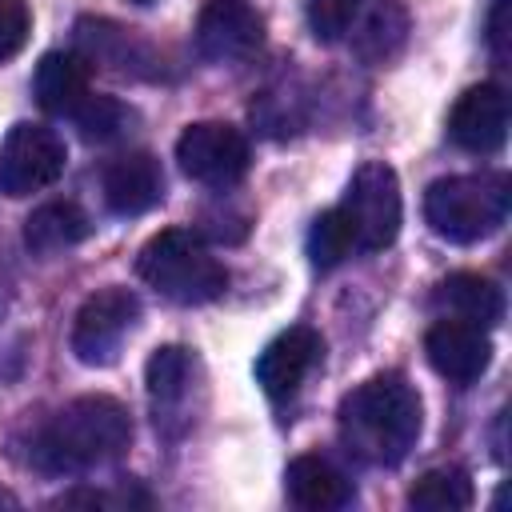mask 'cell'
Returning a JSON list of instances; mask_svg holds the SVG:
<instances>
[{
    "mask_svg": "<svg viewBox=\"0 0 512 512\" xmlns=\"http://www.w3.org/2000/svg\"><path fill=\"white\" fill-rule=\"evenodd\" d=\"M88 232H92V220H88V212H84L76 200H48V204H40V208L24 220V244H28V252H36V256L68 252V248H76Z\"/></svg>",
    "mask_w": 512,
    "mask_h": 512,
    "instance_id": "17",
    "label": "cell"
},
{
    "mask_svg": "<svg viewBox=\"0 0 512 512\" xmlns=\"http://www.w3.org/2000/svg\"><path fill=\"white\" fill-rule=\"evenodd\" d=\"M68 148L44 124H12L0 144V192L4 196H32L64 176Z\"/></svg>",
    "mask_w": 512,
    "mask_h": 512,
    "instance_id": "7",
    "label": "cell"
},
{
    "mask_svg": "<svg viewBox=\"0 0 512 512\" xmlns=\"http://www.w3.org/2000/svg\"><path fill=\"white\" fill-rule=\"evenodd\" d=\"M192 372H196V360L188 348L180 344H164L148 356V368H144V384H148V396L156 408H172L188 396V384H192Z\"/></svg>",
    "mask_w": 512,
    "mask_h": 512,
    "instance_id": "18",
    "label": "cell"
},
{
    "mask_svg": "<svg viewBox=\"0 0 512 512\" xmlns=\"http://www.w3.org/2000/svg\"><path fill=\"white\" fill-rule=\"evenodd\" d=\"M32 12L24 0H0V60H12L28 44Z\"/></svg>",
    "mask_w": 512,
    "mask_h": 512,
    "instance_id": "23",
    "label": "cell"
},
{
    "mask_svg": "<svg viewBox=\"0 0 512 512\" xmlns=\"http://www.w3.org/2000/svg\"><path fill=\"white\" fill-rule=\"evenodd\" d=\"M32 92L44 112L72 116L92 96V60L84 52H44L32 76Z\"/></svg>",
    "mask_w": 512,
    "mask_h": 512,
    "instance_id": "14",
    "label": "cell"
},
{
    "mask_svg": "<svg viewBox=\"0 0 512 512\" xmlns=\"http://www.w3.org/2000/svg\"><path fill=\"white\" fill-rule=\"evenodd\" d=\"M320 352H324L320 332L308 328V324H292V328H284V332L260 352V360H256V384L264 388V396L288 400V396L304 384V376L316 368Z\"/></svg>",
    "mask_w": 512,
    "mask_h": 512,
    "instance_id": "12",
    "label": "cell"
},
{
    "mask_svg": "<svg viewBox=\"0 0 512 512\" xmlns=\"http://www.w3.org/2000/svg\"><path fill=\"white\" fill-rule=\"evenodd\" d=\"M132 440V416L112 396H76L32 436V464L44 472H88L116 460Z\"/></svg>",
    "mask_w": 512,
    "mask_h": 512,
    "instance_id": "2",
    "label": "cell"
},
{
    "mask_svg": "<svg viewBox=\"0 0 512 512\" xmlns=\"http://www.w3.org/2000/svg\"><path fill=\"white\" fill-rule=\"evenodd\" d=\"M340 208L348 212V220L356 228V248H364V252L388 248L400 236V216H404L396 172L384 160L360 164L356 176L348 180V192H344Z\"/></svg>",
    "mask_w": 512,
    "mask_h": 512,
    "instance_id": "5",
    "label": "cell"
},
{
    "mask_svg": "<svg viewBox=\"0 0 512 512\" xmlns=\"http://www.w3.org/2000/svg\"><path fill=\"white\" fill-rule=\"evenodd\" d=\"M136 320H140V300H136V292L116 288V284L92 292V296L80 304L76 324H72V352H76V360L88 364V368L112 364V360L120 356L124 340L132 336Z\"/></svg>",
    "mask_w": 512,
    "mask_h": 512,
    "instance_id": "6",
    "label": "cell"
},
{
    "mask_svg": "<svg viewBox=\"0 0 512 512\" xmlns=\"http://www.w3.org/2000/svg\"><path fill=\"white\" fill-rule=\"evenodd\" d=\"M104 200L116 216H140L164 200V168L152 152H124L104 168Z\"/></svg>",
    "mask_w": 512,
    "mask_h": 512,
    "instance_id": "13",
    "label": "cell"
},
{
    "mask_svg": "<svg viewBox=\"0 0 512 512\" xmlns=\"http://www.w3.org/2000/svg\"><path fill=\"white\" fill-rule=\"evenodd\" d=\"M472 480L464 468H432L408 488V504L420 512H460L472 504Z\"/></svg>",
    "mask_w": 512,
    "mask_h": 512,
    "instance_id": "19",
    "label": "cell"
},
{
    "mask_svg": "<svg viewBox=\"0 0 512 512\" xmlns=\"http://www.w3.org/2000/svg\"><path fill=\"white\" fill-rule=\"evenodd\" d=\"M176 160L184 176L208 188H232L248 172V140L240 128L220 124V120H200L188 124L176 140Z\"/></svg>",
    "mask_w": 512,
    "mask_h": 512,
    "instance_id": "8",
    "label": "cell"
},
{
    "mask_svg": "<svg viewBox=\"0 0 512 512\" xmlns=\"http://www.w3.org/2000/svg\"><path fill=\"white\" fill-rule=\"evenodd\" d=\"M264 40V20L248 0H204L196 16V52L212 64L248 60Z\"/></svg>",
    "mask_w": 512,
    "mask_h": 512,
    "instance_id": "9",
    "label": "cell"
},
{
    "mask_svg": "<svg viewBox=\"0 0 512 512\" xmlns=\"http://www.w3.org/2000/svg\"><path fill=\"white\" fill-rule=\"evenodd\" d=\"M504 20H508V0H500V4H496V12H492V32H488V40H492L496 60H504V56H508V28H504Z\"/></svg>",
    "mask_w": 512,
    "mask_h": 512,
    "instance_id": "24",
    "label": "cell"
},
{
    "mask_svg": "<svg viewBox=\"0 0 512 512\" xmlns=\"http://www.w3.org/2000/svg\"><path fill=\"white\" fill-rule=\"evenodd\" d=\"M432 304L444 308V316H456V320H468V324H480V328H492L504 320V292L496 280L488 276H476V272H456L448 280L436 284L432 292Z\"/></svg>",
    "mask_w": 512,
    "mask_h": 512,
    "instance_id": "16",
    "label": "cell"
},
{
    "mask_svg": "<svg viewBox=\"0 0 512 512\" xmlns=\"http://www.w3.org/2000/svg\"><path fill=\"white\" fill-rule=\"evenodd\" d=\"M508 204H512V184L504 172L444 176L424 192V220L440 240L476 244L508 220Z\"/></svg>",
    "mask_w": 512,
    "mask_h": 512,
    "instance_id": "3",
    "label": "cell"
},
{
    "mask_svg": "<svg viewBox=\"0 0 512 512\" xmlns=\"http://www.w3.org/2000/svg\"><path fill=\"white\" fill-rule=\"evenodd\" d=\"M136 272L144 284H152L172 304H208L228 288V268L188 228L156 232L140 248Z\"/></svg>",
    "mask_w": 512,
    "mask_h": 512,
    "instance_id": "4",
    "label": "cell"
},
{
    "mask_svg": "<svg viewBox=\"0 0 512 512\" xmlns=\"http://www.w3.org/2000/svg\"><path fill=\"white\" fill-rule=\"evenodd\" d=\"M356 252V228L348 220V212L336 204L328 212H320L308 228V260L316 268H336Z\"/></svg>",
    "mask_w": 512,
    "mask_h": 512,
    "instance_id": "20",
    "label": "cell"
},
{
    "mask_svg": "<svg viewBox=\"0 0 512 512\" xmlns=\"http://www.w3.org/2000/svg\"><path fill=\"white\" fill-rule=\"evenodd\" d=\"M424 352H428V364L452 380V384H472L488 372L492 364V340H488V328L480 324H468V320H456V316H444L428 328L424 336Z\"/></svg>",
    "mask_w": 512,
    "mask_h": 512,
    "instance_id": "10",
    "label": "cell"
},
{
    "mask_svg": "<svg viewBox=\"0 0 512 512\" xmlns=\"http://www.w3.org/2000/svg\"><path fill=\"white\" fill-rule=\"evenodd\" d=\"M136 4H152V0H136Z\"/></svg>",
    "mask_w": 512,
    "mask_h": 512,
    "instance_id": "25",
    "label": "cell"
},
{
    "mask_svg": "<svg viewBox=\"0 0 512 512\" xmlns=\"http://www.w3.org/2000/svg\"><path fill=\"white\" fill-rule=\"evenodd\" d=\"M284 488L292 496V504L308 508V512H328V508H344L352 504L356 488L352 480L324 456H296L284 468Z\"/></svg>",
    "mask_w": 512,
    "mask_h": 512,
    "instance_id": "15",
    "label": "cell"
},
{
    "mask_svg": "<svg viewBox=\"0 0 512 512\" xmlns=\"http://www.w3.org/2000/svg\"><path fill=\"white\" fill-rule=\"evenodd\" d=\"M424 408L416 384H408L404 372H376L364 384H356L340 408H336V428L340 444L376 468L400 464L416 440H420Z\"/></svg>",
    "mask_w": 512,
    "mask_h": 512,
    "instance_id": "1",
    "label": "cell"
},
{
    "mask_svg": "<svg viewBox=\"0 0 512 512\" xmlns=\"http://www.w3.org/2000/svg\"><path fill=\"white\" fill-rule=\"evenodd\" d=\"M356 12H360V0H308V28L320 44H336L352 28Z\"/></svg>",
    "mask_w": 512,
    "mask_h": 512,
    "instance_id": "22",
    "label": "cell"
},
{
    "mask_svg": "<svg viewBox=\"0 0 512 512\" xmlns=\"http://www.w3.org/2000/svg\"><path fill=\"white\" fill-rule=\"evenodd\" d=\"M72 116H76L80 136L96 140V144H108V140L124 136L136 124V112L124 100H116V96H88Z\"/></svg>",
    "mask_w": 512,
    "mask_h": 512,
    "instance_id": "21",
    "label": "cell"
},
{
    "mask_svg": "<svg viewBox=\"0 0 512 512\" xmlns=\"http://www.w3.org/2000/svg\"><path fill=\"white\" fill-rule=\"evenodd\" d=\"M448 136L472 152V156H496L508 140V96L500 84H476L468 88L452 116H448Z\"/></svg>",
    "mask_w": 512,
    "mask_h": 512,
    "instance_id": "11",
    "label": "cell"
}]
</instances>
